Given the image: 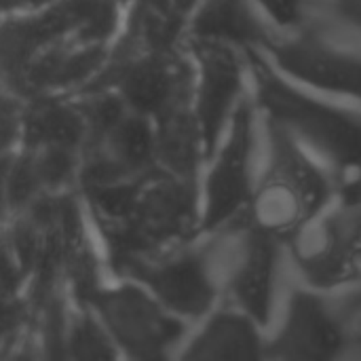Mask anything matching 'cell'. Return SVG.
Wrapping results in <instances>:
<instances>
[{
	"label": "cell",
	"mask_w": 361,
	"mask_h": 361,
	"mask_svg": "<svg viewBox=\"0 0 361 361\" xmlns=\"http://www.w3.org/2000/svg\"><path fill=\"white\" fill-rule=\"evenodd\" d=\"M250 95L260 118L286 129L332 176L334 190L361 197V112L279 72L260 49H245Z\"/></svg>",
	"instance_id": "cell-1"
},
{
	"label": "cell",
	"mask_w": 361,
	"mask_h": 361,
	"mask_svg": "<svg viewBox=\"0 0 361 361\" xmlns=\"http://www.w3.org/2000/svg\"><path fill=\"white\" fill-rule=\"evenodd\" d=\"M199 180L154 167L142 176L129 216L121 222H97L108 262L121 277L133 264L199 237Z\"/></svg>",
	"instance_id": "cell-2"
},
{
	"label": "cell",
	"mask_w": 361,
	"mask_h": 361,
	"mask_svg": "<svg viewBox=\"0 0 361 361\" xmlns=\"http://www.w3.org/2000/svg\"><path fill=\"white\" fill-rule=\"evenodd\" d=\"M260 123L267 135V159L243 218L283 241L334 195V182L328 169L286 129L264 118Z\"/></svg>",
	"instance_id": "cell-3"
},
{
	"label": "cell",
	"mask_w": 361,
	"mask_h": 361,
	"mask_svg": "<svg viewBox=\"0 0 361 361\" xmlns=\"http://www.w3.org/2000/svg\"><path fill=\"white\" fill-rule=\"evenodd\" d=\"M118 19L121 4L114 0H51L34 15L0 21V87L11 89L21 72L55 44H106Z\"/></svg>",
	"instance_id": "cell-4"
},
{
	"label": "cell",
	"mask_w": 361,
	"mask_h": 361,
	"mask_svg": "<svg viewBox=\"0 0 361 361\" xmlns=\"http://www.w3.org/2000/svg\"><path fill=\"white\" fill-rule=\"evenodd\" d=\"M296 273L322 294L361 281V197L334 195L283 239Z\"/></svg>",
	"instance_id": "cell-5"
},
{
	"label": "cell",
	"mask_w": 361,
	"mask_h": 361,
	"mask_svg": "<svg viewBox=\"0 0 361 361\" xmlns=\"http://www.w3.org/2000/svg\"><path fill=\"white\" fill-rule=\"evenodd\" d=\"M203 239L212 256L220 296L269 330L283 241L258 231L243 216L212 233H203Z\"/></svg>",
	"instance_id": "cell-6"
},
{
	"label": "cell",
	"mask_w": 361,
	"mask_h": 361,
	"mask_svg": "<svg viewBox=\"0 0 361 361\" xmlns=\"http://www.w3.org/2000/svg\"><path fill=\"white\" fill-rule=\"evenodd\" d=\"M258 108L250 93L237 104L224 135L203 165L201 226L199 235L212 233L243 216L254 190V157L258 142Z\"/></svg>",
	"instance_id": "cell-7"
},
{
	"label": "cell",
	"mask_w": 361,
	"mask_h": 361,
	"mask_svg": "<svg viewBox=\"0 0 361 361\" xmlns=\"http://www.w3.org/2000/svg\"><path fill=\"white\" fill-rule=\"evenodd\" d=\"M195 68L184 47L159 53H140L123 59L108 57L102 70L76 93L114 89L129 110L150 121L165 110L192 104Z\"/></svg>",
	"instance_id": "cell-8"
},
{
	"label": "cell",
	"mask_w": 361,
	"mask_h": 361,
	"mask_svg": "<svg viewBox=\"0 0 361 361\" xmlns=\"http://www.w3.org/2000/svg\"><path fill=\"white\" fill-rule=\"evenodd\" d=\"M89 307L106 326L116 349L131 360H165L188 332L186 319L133 279L112 290L99 288Z\"/></svg>",
	"instance_id": "cell-9"
},
{
	"label": "cell",
	"mask_w": 361,
	"mask_h": 361,
	"mask_svg": "<svg viewBox=\"0 0 361 361\" xmlns=\"http://www.w3.org/2000/svg\"><path fill=\"white\" fill-rule=\"evenodd\" d=\"M125 277L140 281L186 322L203 319L222 300L203 235L140 260Z\"/></svg>",
	"instance_id": "cell-10"
},
{
	"label": "cell",
	"mask_w": 361,
	"mask_h": 361,
	"mask_svg": "<svg viewBox=\"0 0 361 361\" xmlns=\"http://www.w3.org/2000/svg\"><path fill=\"white\" fill-rule=\"evenodd\" d=\"M260 51L294 82L361 106V53L296 30L275 32Z\"/></svg>",
	"instance_id": "cell-11"
},
{
	"label": "cell",
	"mask_w": 361,
	"mask_h": 361,
	"mask_svg": "<svg viewBox=\"0 0 361 361\" xmlns=\"http://www.w3.org/2000/svg\"><path fill=\"white\" fill-rule=\"evenodd\" d=\"M184 49L195 68L192 110L207 161L224 135L237 104L247 93L245 51L212 40H184Z\"/></svg>",
	"instance_id": "cell-12"
},
{
	"label": "cell",
	"mask_w": 361,
	"mask_h": 361,
	"mask_svg": "<svg viewBox=\"0 0 361 361\" xmlns=\"http://www.w3.org/2000/svg\"><path fill=\"white\" fill-rule=\"evenodd\" d=\"M345 330L313 288L290 294L277 328L267 334L264 360L324 361L334 360L345 349Z\"/></svg>",
	"instance_id": "cell-13"
},
{
	"label": "cell",
	"mask_w": 361,
	"mask_h": 361,
	"mask_svg": "<svg viewBox=\"0 0 361 361\" xmlns=\"http://www.w3.org/2000/svg\"><path fill=\"white\" fill-rule=\"evenodd\" d=\"M267 328L243 309L226 302L216 305L199 330L184 343L182 360L258 361L264 360Z\"/></svg>",
	"instance_id": "cell-14"
},
{
	"label": "cell",
	"mask_w": 361,
	"mask_h": 361,
	"mask_svg": "<svg viewBox=\"0 0 361 361\" xmlns=\"http://www.w3.org/2000/svg\"><path fill=\"white\" fill-rule=\"evenodd\" d=\"M106 44L61 42L40 53L11 87L17 95L30 99L42 93L78 91L106 63Z\"/></svg>",
	"instance_id": "cell-15"
},
{
	"label": "cell",
	"mask_w": 361,
	"mask_h": 361,
	"mask_svg": "<svg viewBox=\"0 0 361 361\" xmlns=\"http://www.w3.org/2000/svg\"><path fill=\"white\" fill-rule=\"evenodd\" d=\"M275 30L254 0H201L186 21L184 40H212L241 51L260 49Z\"/></svg>",
	"instance_id": "cell-16"
},
{
	"label": "cell",
	"mask_w": 361,
	"mask_h": 361,
	"mask_svg": "<svg viewBox=\"0 0 361 361\" xmlns=\"http://www.w3.org/2000/svg\"><path fill=\"white\" fill-rule=\"evenodd\" d=\"M186 17L176 8L173 0H131L125 30L108 53L123 59L140 53H159L184 47Z\"/></svg>",
	"instance_id": "cell-17"
},
{
	"label": "cell",
	"mask_w": 361,
	"mask_h": 361,
	"mask_svg": "<svg viewBox=\"0 0 361 361\" xmlns=\"http://www.w3.org/2000/svg\"><path fill=\"white\" fill-rule=\"evenodd\" d=\"M152 125L157 165L180 178L201 180L205 148L192 104H182L165 110L163 114L152 118Z\"/></svg>",
	"instance_id": "cell-18"
},
{
	"label": "cell",
	"mask_w": 361,
	"mask_h": 361,
	"mask_svg": "<svg viewBox=\"0 0 361 361\" xmlns=\"http://www.w3.org/2000/svg\"><path fill=\"white\" fill-rule=\"evenodd\" d=\"M87 137L85 118L74 104L63 102L53 93H42L25 99L23 112V148H38L44 144H66L82 150Z\"/></svg>",
	"instance_id": "cell-19"
},
{
	"label": "cell",
	"mask_w": 361,
	"mask_h": 361,
	"mask_svg": "<svg viewBox=\"0 0 361 361\" xmlns=\"http://www.w3.org/2000/svg\"><path fill=\"white\" fill-rule=\"evenodd\" d=\"M95 148L104 150L127 178H140L159 167L154 154V125L148 116L133 110H129Z\"/></svg>",
	"instance_id": "cell-20"
},
{
	"label": "cell",
	"mask_w": 361,
	"mask_h": 361,
	"mask_svg": "<svg viewBox=\"0 0 361 361\" xmlns=\"http://www.w3.org/2000/svg\"><path fill=\"white\" fill-rule=\"evenodd\" d=\"M30 319L38 338L40 357H49V360L68 357V330L72 317L68 315L63 286L55 288L38 305V309L30 313Z\"/></svg>",
	"instance_id": "cell-21"
},
{
	"label": "cell",
	"mask_w": 361,
	"mask_h": 361,
	"mask_svg": "<svg viewBox=\"0 0 361 361\" xmlns=\"http://www.w3.org/2000/svg\"><path fill=\"white\" fill-rule=\"evenodd\" d=\"M76 106L87 125V137H85L82 150L99 146L102 140L108 135V131L129 112V106L114 89L82 93L78 95Z\"/></svg>",
	"instance_id": "cell-22"
},
{
	"label": "cell",
	"mask_w": 361,
	"mask_h": 361,
	"mask_svg": "<svg viewBox=\"0 0 361 361\" xmlns=\"http://www.w3.org/2000/svg\"><path fill=\"white\" fill-rule=\"evenodd\" d=\"M32 150L34 165L38 178L42 182L44 192H63L78 178L80 167V148L66 146V144H44Z\"/></svg>",
	"instance_id": "cell-23"
},
{
	"label": "cell",
	"mask_w": 361,
	"mask_h": 361,
	"mask_svg": "<svg viewBox=\"0 0 361 361\" xmlns=\"http://www.w3.org/2000/svg\"><path fill=\"white\" fill-rule=\"evenodd\" d=\"M118 349L106 326L89 311H80L70 319L68 357L72 360H114Z\"/></svg>",
	"instance_id": "cell-24"
},
{
	"label": "cell",
	"mask_w": 361,
	"mask_h": 361,
	"mask_svg": "<svg viewBox=\"0 0 361 361\" xmlns=\"http://www.w3.org/2000/svg\"><path fill=\"white\" fill-rule=\"evenodd\" d=\"M68 281L74 300L80 307H89L91 298L102 288L99 283V262L89 243V239L76 241L63 260V283Z\"/></svg>",
	"instance_id": "cell-25"
},
{
	"label": "cell",
	"mask_w": 361,
	"mask_h": 361,
	"mask_svg": "<svg viewBox=\"0 0 361 361\" xmlns=\"http://www.w3.org/2000/svg\"><path fill=\"white\" fill-rule=\"evenodd\" d=\"M40 195H44V188H42V182L38 178L32 150L25 148L21 154L13 157L11 171H8V209H11V218L21 214Z\"/></svg>",
	"instance_id": "cell-26"
},
{
	"label": "cell",
	"mask_w": 361,
	"mask_h": 361,
	"mask_svg": "<svg viewBox=\"0 0 361 361\" xmlns=\"http://www.w3.org/2000/svg\"><path fill=\"white\" fill-rule=\"evenodd\" d=\"M25 97L0 87V152L13 150L23 131Z\"/></svg>",
	"instance_id": "cell-27"
},
{
	"label": "cell",
	"mask_w": 361,
	"mask_h": 361,
	"mask_svg": "<svg viewBox=\"0 0 361 361\" xmlns=\"http://www.w3.org/2000/svg\"><path fill=\"white\" fill-rule=\"evenodd\" d=\"M275 32H292L305 15V0H254Z\"/></svg>",
	"instance_id": "cell-28"
},
{
	"label": "cell",
	"mask_w": 361,
	"mask_h": 361,
	"mask_svg": "<svg viewBox=\"0 0 361 361\" xmlns=\"http://www.w3.org/2000/svg\"><path fill=\"white\" fill-rule=\"evenodd\" d=\"M25 273L15 256L8 231L0 228V296H17Z\"/></svg>",
	"instance_id": "cell-29"
},
{
	"label": "cell",
	"mask_w": 361,
	"mask_h": 361,
	"mask_svg": "<svg viewBox=\"0 0 361 361\" xmlns=\"http://www.w3.org/2000/svg\"><path fill=\"white\" fill-rule=\"evenodd\" d=\"M27 324H30L27 300H19L17 296H0V347Z\"/></svg>",
	"instance_id": "cell-30"
},
{
	"label": "cell",
	"mask_w": 361,
	"mask_h": 361,
	"mask_svg": "<svg viewBox=\"0 0 361 361\" xmlns=\"http://www.w3.org/2000/svg\"><path fill=\"white\" fill-rule=\"evenodd\" d=\"M324 2L343 23L361 32V0H324Z\"/></svg>",
	"instance_id": "cell-31"
},
{
	"label": "cell",
	"mask_w": 361,
	"mask_h": 361,
	"mask_svg": "<svg viewBox=\"0 0 361 361\" xmlns=\"http://www.w3.org/2000/svg\"><path fill=\"white\" fill-rule=\"evenodd\" d=\"M13 150L0 152V224H4L11 218L8 209V171L13 163Z\"/></svg>",
	"instance_id": "cell-32"
},
{
	"label": "cell",
	"mask_w": 361,
	"mask_h": 361,
	"mask_svg": "<svg viewBox=\"0 0 361 361\" xmlns=\"http://www.w3.org/2000/svg\"><path fill=\"white\" fill-rule=\"evenodd\" d=\"M201 0H173V4H176V8L186 17V21H188V17H190V13L195 11V6L199 4Z\"/></svg>",
	"instance_id": "cell-33"
},
{
	"label": "cell",
	"mask_w": 361,
	"mask_h": 361,
	"mask_svg": "<svg viewBox=\"0 0 361 361\" xmlns=\"http://www.w3.org/2000/svg\"><path fill=\"white\" fill-rule=\"evenodd\" d=\"M114 2H118V4H121V6H127V4H129V2H131V0H114Z\"/></svg>",
	"instance_id": "cell-34"
}]
</instances>
